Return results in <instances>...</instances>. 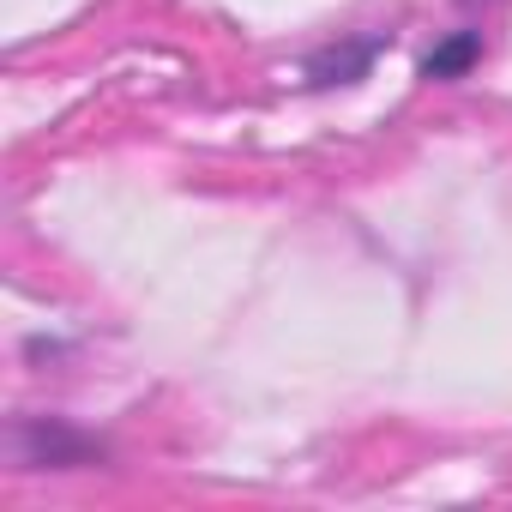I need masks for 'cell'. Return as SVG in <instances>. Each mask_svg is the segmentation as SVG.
I'll return each instance as SVG.
<instances>
[{
  "mask_svg": "<svg viewBox=\"0 0 512 512\" xmlns=\"http://www.w3.org/2000/svg\"><path fill=\"white\" fill-rule=\"evenodd\" d=\"M13 458L25 470H85V464H103V440L61 422V416H19L13 422Z\"/></svg>",
  "mask_w": 512,
  "mask_h": 512,
  "instance_id": "1",
  "label": "cell"
},
{
  "mask_svg": "<svg viewBox=\"0 0 512 512\" xmlns=\"http://www.w3.org/2000/svg\"><path fill=\"white\" fill-rule=\"evenodd\" d=\"M380 55H386V37H380V31H368V37H344V43L314 49L302 73H308V85H314V91H332V85H356V79H368Z\"/></svg>",
  "mask_w": 512,
  "mask_h": 512,
  "instance_id": "2",
  "label": "cell"
},
{
  "mask_svg": "<svg viewBox=\"0 0 512 512\" xmlns=\"http://www.w3.org/2000/svg\"><path fill=\"white\" fill-rule=\"evenodd\" d=\"M476 61H482V31H452L446 43H434V49L422 55V79H428V85H452V79H464Z\"/></svg>",
  "mask_w": 512,
  "mask_h": 512,
  "instance_id": "3",
  "label": "cell"
}]
</instances>
